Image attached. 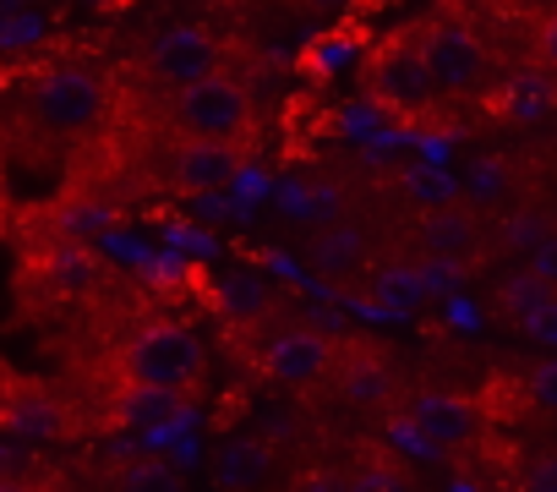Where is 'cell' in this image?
Here are the masks:
<instances>
[{
	"mask_svg": "<svg viewBox=\"0 0 557 492\" xmlns=\"http://www.w3.org/2000/svg\"><path fill=\"white\" fill-rule=\"evenodd\" d=\"M475 427H481V410H475V399H465V394H421V399L410 405V432H416L421 443L454 448V443H470Z\"/></svg>",
	"mask_w": 557,
	"mask_h": 492,
	"instance_id": "obj_11",
	"label": "cell"
},
{
	"mask_svg": "<svg viewBox=\"0 0 557 492\" xmlns=\"http://www.w3.org/2000/svg\"><path fill=\"white\" fill-rule=\"evenodd\" d=\"M170 121L181 137H197V143H246L251 137V94L235 72L219 66V72L175 88Z\"/></svg>",
	"mask_w": 557,
	"mask_h": 492,
	"instance_id": "obj_2",
	"label": "cell"
},
{
	"mask_svg": "<svg viewBox=\"0 0 557 492\" xmlns=\"http://www.w3.org/2000/svg\"><path fill=\"white\" fill-rule=\"evenodd\" d=\"M530 274H535L546 291H557V235H546L541 246H530Z\"/></svg>",
	"mask_w": 557,
	"mask_h": 492,
	"instance_id": "obj_24",
	"label": "cell"
},
{
	"mask_svg": "<svg viewBox=\"0 0 557 492\" xmlns=\"http://www.w3.org/2000/svg\"><path fill=\"white\" fill-rule=\"evenodd\" d=\"M104 104H110L104 77H99L94 66H77V61L50 66V72L34 83V99H28L34 121L50 126V132H88V126H99Z\"/></svg>",
	"mask_w": 557,
	"mask_h": 492,
	"instance_id": "obj_4",
	"label": "cell"
},
{
	"mask_svg": "<svg viewBox=\"0 0 557 492\" xmlns=\"http://www.w3.org/2000/svg\"><path fill=\"white\" fill-rule=\"evenodd\" d=\"M524 394H530V405L557 410V361H535L530 378H524Z\"/></svg>",
	"mask_w": 557,
	"mask_h": 492,
	"instance_id": "obj_21",
	"label": "cell"
},
{
	"mask_svg": "<svg viewBox=\"0 0 557 492\" xmlns=\"http://www.w3.org/2000/svg\"><path fill=\"white\" fill-rule=\"evenodd\" d=\"M530 492H557V454L530 465Z\"/></svg>",
	"mask_w": 557,
	"mask_h": 492,
	"instance_id": "obj_26",
	"label": "cell"
},
{
	"mask_svg": "<svg viewBox=\"0 0 557 492\" xmlns=\"http://www.w3.org/2000/svg\"><path fill=\"white\" fill-rule=\"evenodd\" d=\"M181 405V394H159V389H137V383H121L115 394V421L121 427H159L170 421Z\"/></svg>",
	"mask_w": 557,
	"mask_h": 492,
	"instance_id": "obj_17",
	"label": "cell"
},
{
	"mask_svg": "<svg viewBox=\"0 0 557 492\" xmlns=\"http://www.w3.org/2000/svg\"><path fill=\"white\" fill-rule=\"evenodd\" d=\"M334 356H339V345H334L323 329L290 323V329H278V334L262 340L257 367H262L273 383H285V389H318V383H329Z\"/></svg>",
	"mask_w": 557,
	"mask_h": 492,
	"instance_id": "obj_6",
	"label": "cell"
},
{
	"mask_svg": "<svg viewBox=\"0 0 557 492\" xmlns=\"http://www.w3.org/2000/svg\"><path fill=\"white\" fill-rule=\"evenodd\" d=\"M339 492H410V476H405L399 459L372 454V459H361V465L339 481Z\"/></svg>",
	"mask_w": 557,
	"mask_h": 492,
	"instance_id": "obj_19",
	"label": "cell"
},
{
	"mask_svg": "<svg viewBox=\"0 0 557 492\" xmlns=\"http://www.w3.org/2000/svg\"><path fill=\"white\" fill-rule=\"evenodd\" d=\"M0 492H45V481H34V476H0Z\"/></svg>",
	"mask_w": 557,
	"mask_h": 492,
	"instance_id": "obj_29",
	"label": "cell"
},
{
	"mask_svg": "<svg viewBox=\"0 0 557 492\" xmlns=\"http://www.w3.org/2000/svg\"><path fill=\"white\" fill-rule=\"evenodd\" d=\"M546 235H541V219L535 213H519V219H508V246H541Z\"/></svg>",
	"mask_w": 557,
	"mask_h": 492,
	"instance_id": "obj_25",
	"label": "cell"
},
{
	"mask_svg": "<svg viewBox=\"0 0 557 492\" xmlns=\"http://www.w3.org/2000/svg\"><path fill=\"white\" fill-rule=\"evenodd\" d=\"M7 389H12V372H7V367H0V394H7Z\"/></svg>",
	"mask_w": 557,
	"mask_h": 492,
	"instance_id": "obj_31",
	"label": "cell"
},
{
	"mask_svg": "<svg viewBox=\"0 0 557 492\" xmlns=\"http://www.w3.org/2000/svg\"><path fill=\"white\" fill-rule=\"evenodd\" d=\"M0 427L17 432V438H55L61 432V405L39 383L12 378V389L0 394Z\"/></svg>",
	"mask_w": 557,
	"mask_h": 492,
	"instance_id": "obj_14",
	"label": "cell"
},
{
	"mask_svg": "<svg viewBox=\"0 0 557 492\" xmlns=\"http://www.w3.org/2000/svg\"><path fill=\"white\" fill-rule=\"evenodd\" d=\"M432 94L437 88H432V72L421 61L416 34H394V39H383L372 50V61H367V99L377 110H388V115H421V110H432Z\"/></svg>",
	"mask_w": 557,
	"mask_h": 492,
	"instance_id": "obj_3",
	"label": "cell"
},
{
	"mask_svg": "<svg viewBox=\"0 0 557 492\" xmlns=\"http://www.w3.org/2000/svg\"><path fill=\"white\" fill-rule=\"evenodd\" d=\"M273 302H278V296H273L268 274H257V269H224L219 285H213V307H219L224 323H235V329L268 323Z\"/></svg>",
	"mask_w": 557,
	"mask_h": 492,
	"instance_id": "obj_13",
	"label": "cell"
},
{
	"mask_svg": "<svg viewBox=\"0 0 557 492\" xmlns=\"http://www.w3.org/2000/svg\"><path fill=\"white\" fill-rule=\"evenodd\" d=\"M361 258H367V235H361L356 224H329V230H318V241H312V263H318L323 274H350Z\"/></svg>",
	"mask_w": 557,
	"mask_h": 492,
	"instance_id": "obj_16",
	"label": "cell"
},
{
	"mask_svg": "<svg viewBox=\"0 0 557 492\" xmlns=\"http://www.w3.org/2000/svg\"><path fill=\"white\" fill-rule=\"evenodd\" d=\"M296 7H307V12H318V17H334V12L350 7V0H296Z\"/></svg>",
	"mask_w": 557,
	"mask_h": 492,
	"instance_id": "obj_30",
	"label": "cell"
},
{
	"mask_svg": "<svg viewBox=\"0 0 557 492\" xmlns=\"http://www.w3.org/2000/svg\"><path fill=\"white\" fill-rule=\"evenodd\" d=\"M268 470H273V448L262 438H235L213 459V487L219 492H251Z\"/></svg>",
	"mask_w": 557,
	"mask_h": 492,
	"instance_id": "obj_15",
	"label": "cell"
},
{
	"mask_svg": "<svg viewBox=\"0 0 557 492\" xmlns=\"http://www.w3.org/2000/svg\"><path fill=\"white\" fill-rule=\"evenodd\" d=\"M240 170H246V148L240 143L181 137L175 153H170V192H181V197H213V192L235 186Z\"/></svg>",
	"mask_w": 557,
	"mask_h": 492,
	"instance_id": "obj_8",
	"label": "cell"
},
{
	"mask_svg": "<svg viewBox=\"0 0 557 492\" xmlns=\"http://www.w3.org/2000/svg\"><path fill=\"white\" fill-rule=\"evenodd\" d=\"M421 246H426L432 263H459V269H465V263L481 253V219H475L470 208L443 202V208H432V213L421 219Z\"/></svg>",
	"mask_w": 557,
	"mask_h": 492,
	"instance_id": "obj_12",
	"label": "cell"
},
{
	"mask_svg": "<svg viewBox=\"0 0 557 492\" xmlns=\"http://www.w3.org/2000/svg\"><path fill=\"white\" fill-rule=\"evenodd\" d=\"M219 56H224V50H219V39H213L208 28H197V23H175V28L153 34V45H148V77H153L159 88L175 94V88H186V83L219 72V66H224Z\"/></svg>",
	"mask_w": 557,
	"mask_h": 492,
	"instance_id": "obj_7",
	"label": "cell"
},
{
	"mask_svg": "<svg viewBox=\"0 0 557 492\" xmlns=\"http://www.w3.org/2000/svg\"><path fill=\"white\" fill-rule=\"evenodd\" d=\"M202 367H208V350L202 340L186 329V323H143L121 350H115V378L121 383H137V389H159V394H191L202 383Z\"/></svg>",
	"mask_w": 557,
	"mask_h": 492,
	"instance_id": "obj_1",
	"label": "cell"
},
{
	"mask_svg": "<svg viewBox=\"0 0 557 492\" xmlns=\"http://www.w3.org/2000/svg\"><path fill=\"white\" fill-rule=\"evenodd\" d=\"M535 56H541L546 72H557V12L546 17V28H541V39H535Z\"/></svg>",
	"mask_w": 557,
	"mask_h": 492,
	"instance_id": "obj_27",
	"label": "cell"
},
{
	"mask_svg": "<svg viewBox=\"0 0 557 492\" xmlns=\"http://www.w3.org/2000/svg\"><path fill=\"white\" fill-rule=\"evenodd\" d=\"M470 186H475V197H497V192H503V170H497V164H481V170L470 175Z\"/></svg>",
	"mask_w": 557,
	"mask_h": 492,
	"instance_id": "obj_28",
	"label": "cell"
},
{
	"mask_svg": "<svg viewBox=\"0 0 557 492\" xmlns=\"http://www.w3.org/2000/svg\"><path fill=\"white\" fill-rule=\"evenodd\" d=\"M104 280H110V269L88 253L83 241H50L45 253H39V285L55 291V296H66V302L99 296Z\"/></svg>",
	"mask_w": 557,
	"mask_h": 492,
	"instance_id": "obj_10",
	"label": "cell"
},
{
	"mask_svg": "<svg viewBox=\"0 0 557 492\" xmlns=\"http://www.w3.org/2000/svg\"><path fill=\"white\" fill-rule=\"evenodd\" d=\"M110 487H115V492H186V487H181V470L164 465V459H126Z\"/></svg>",
	"mask_w": 557,
	"mask_h": 492,
	"instance_id": "obj_18",
	"label": "cell"
},
{
	"mask_svg": "<svg viewBox=\"0 0 557 492\" xmlns=\"http://www.w3.org/2000/svg\"><path fill=\"white\" fill-rule=\"evenodd\" d=\"M416 45H421V61H426L437 94H470V88L486 83L492 56H486V45L475 39V28H465L459 17L426 23V28L416 34Z\"/></svg>",
	"mask_w": 557,
	"mask_h": 492,
	"instance_id": "obj_5",
	"label": "cell"
},
{
	"mask_svg": "<svg viewBox=\"0 0 557 492\" xmlns=\"http://www.w3.org/2000/svg\"><path fill=\"white\" fill-rule=\"evenodd\" d=\"M519 329H524L530 340H541V345H557V296H552V302H541V307H535Z\"/></svg>",
	"mask_w": 557,
	"mask_h": 492,
	"instance_id": "obj_23",
	"label": "cell"
},
{
	"mask_svg": "<svg viewBox=\"0 0 557 492\" xmlns=\"http://www.w3.org/2000/svg\"><path fill=\"white\" fill-rule=\"evenodd\" d=\"M552 296H557V291H546L530 269H524V274H508V280L497 285V307H503V318H513V323H524V318H530L541 302H552Z\"/></svg>",
	"mask_w": 557,
	"mask_h": 492,
	"instance_id": "obj_20",
	"label": "cell"
},
{
	"mask_svg": "<svg viewBox=\"0 0 557 492\" xmlns=\"http://www.w3.org/2000/svg\"><path fill=\"white\" fill-rule=\"evenodd\" d=\"M383 296H388L394 307H416V302L426 296V285H421L416 269H394V274H383Z\"/></svg>",
	"mask_w": 557,
	"mask_h": 492,
	"instance_id": "obj_22",
	"label": "cell"
},
{
	"mask_svg": "<svg viewBox=\"0 0 557 492\" xmlns=\"http://www.w3.org/2000/svg\"><path fill=\"white\" fill-rule=\"evenodd\" d=\"M334 389L350 399V405H361V410H377V405H394V394H399V372H394V361L377 350V345H339V356H334Z\"/></svg>",
	"mask_w": 557,
	"mask_h": 492,
	"instance_id": "obj_9",
	"label": "cell"
}]
</instances>
